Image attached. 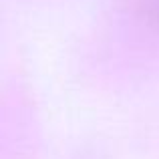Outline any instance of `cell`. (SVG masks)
Listing matches in <instances>:
<instances>
[{"label": "cell", "instance_id": "6da1fadb", "mask_svg": "<svg viewBox=\"0 0 159 159\" xmlns=\"http://www.w3.org/2000/svg\"><path fill=\"white\" fill-rule=\"evenodd\" d=\"M137 4H139V10L145 16V20L159 28V0H137Z\"/></svg>", "mask_w": 159, "mask_h": 159}]
</instances>
